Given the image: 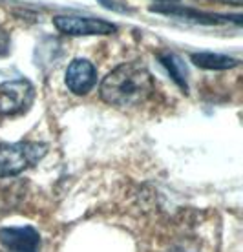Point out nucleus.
<instances>
[{
    "instance_id": "obj_6",
    "label": "nucleus",
    "mask_w": 243,
    "mask_h": 252,
    "mask_svg": "<svg viewBox=\"0 0 243 252\" xmlns=\"http://www.w3.org/2000/svg\"><path fill=\"white\" fill-rule=\"evenodd\" d=\"M0 243L7 252H38L40 236L33 227H9L0 230Z\"/></svg>"
},
{
    "instance_id": "obj_11",
    "label": "nucleus",
    "mask_w": 243,
    "mask_h": 252,
    "mask_svg": "<svg viewBox=\"0 0 243 252\" xmlns=\"http://www.w3.org/2000/svg\"><path fill=\"white\" fill-rule=\"evenodd\" d=\"M101 2H103V4H104V6L108 7V9H117V6L113 4L112 0H101Z\"/></svg>"
},
{
    "instance_id": "obj_4",
    "label": "nucleus",
    "mask_w": 243,
    "mask_h": 252,
    "mask_svg": "<svg viewBox=\"0 0 243 252\" xmlns=\"http://www.w3.org/2000/svg\"><path fill=\"white\" fill-rule=\"evenodd\" d=\"M53 24L61 33L71 37H90V35H112L117 26L94 17H77V15H59L53 17Z\"/></svg>"
},
{
    "instance_id": "obj_1",
    "label": "nucleus",
    "mask_w": 243,
    "mask_h": 252,
    "mask_svg": "<svg viewBox=\"0 0 243 252\" xmlns=\"http://www.w3.org/2000/svg\"><path fill=\"white\" fill-rule=\"evenodd\" d=\"M156 90L154 77L139 61L125 63L112 69L101 82V99L117 108L141 106Z\"/></svg>"
},
{
    "instance_id": "obj_7",
    "label": "nucleus",
    "mask_w": 243,
    "mask_h": 252,
    "mask_svg": "<svg viewBox=\"0 0 243 252\" xmlns=\"http://www.w3.org/2000/svg\"><path fill=\"white\" fill-rule=\"evenodd\" d=\"M150 11L156 13H165V15H172V17H181V19L192 20V22H200V24H223V22H231V19H238L236 17H227V15H216V13H203L192 7L185 6H174V4H157L152 6Z\"/></svg>"
},
{
    "instance_id": "obj_3",
    "label": "nucleus",
    "mask_w": 243,
    "mask_h": 252,
    "mask_svg": "<svg viewBox=\"0 0 243 252\" xmlns=\"http://www.w3.org/2000/svg\"><path fill=\"white\" fill-rule=\"evenodd\" d=\"M35 99V88L28 79H15L0 84V115L24 114Z\"/></svg>"
},
{
    "instance_id": "obj_8",
    "label": "nucleus",
    "mask_w": 243,
    "mask_h": 252,
    "mask_svg": "<svg viewBox=\"0 0 243 252\" xmlns=\"http://www.w3.org/2000/svg\"><path fill=\"white\" fill-rule=\"evenodd\" d=\"M159 63L169 69L172 81L187 94L188 92V82H187L188 73H187V66H185V63H183V59H181L179 55H175V53H161V55H159Z\"/></svg>"
},
{
    "instance_id": "obj_13",
    "label": "nucleus",
    "mask_w": 243,
    "mask_h": 252,
    "mask_svg": "<svg viewBox=\"0 0 243 252\" xmlns=\"http://www.w3.org/2000/svg\"><path fill=\"white\" fill-rule=\"evenodd\" d=\"M167 2H172V0H167Z\"/></svg>"
},
{
    "instance_id": "obj_5",
    "label": "nucleus",
    "mask_w": 243,
    "mask_h": 252,
    "mask_svg": "<svg viewBox=\"0 0 243 252\" xmlns=\"http://www.w3.org/2000/svg\"><path fill=\"white\" fill-rule=\"evenodd\" d=\"M66 86L75 95H86L97 82V69L86 59H75L66 69Z\"/></svg>"
},
{
    "instance_id": "obj_12",
    "label": "nucleus",
    "mask_w": 243,
    "mask_h": 252,
    "mask_svg": "<svg viewBox=\"0 0 243 252\" xmlns=\"http://www.w3.org/2000/svg\"><path fill=\"white\" fill-rule=\"evenodd\" d=\"M221 2H229V4H234V6H242V0H221Z\"/></svg>"
},
{
    "instance_id": "obj_9",
    "label": "nucleus",
    "mask_w": 243,
    "mask_h": 252,
    "mask_svg": "<svg viewBox=\"0 0 243 252\" xmlns=\"http://www.w3.org/2000/svg\"><path fill=\"white\" fill-rule=\"evenodd\" d=\"M192 63L203 69H231L236 68L238 61L219 53H192Z\"/></svg>"
},
{
    "instance_id": "obj_10",
    "label": "nucleus",
    "mask_w": 243,
    "mask_h": 252,
    "mask_svg": "<svg viewBox=\"0 0 243 252\" xmlns=\"http://www.w3.org/2000/svg\"><path fill=\"white\" fill-rule=\"evenodd\" d=\"M7 51H9V37L4 30H0V57L6 55Z\"/></svg>"
},
{
    "instance_id": "obj_2",
    "label": "nucleus",
    "mask_w": 243,
    "mask_h": 252,
    "mask_svg": "<svg viewBox=\"0 0 243 252\" xmlns=\"http://www.w3.org/2000/svg\"><path fill=\"white\" fill-rule=\"evenodd\" d=\"M48 146L42 143H0V177L19 176L37 164L46 156Z\"/></svg>"
}]
</instances>
